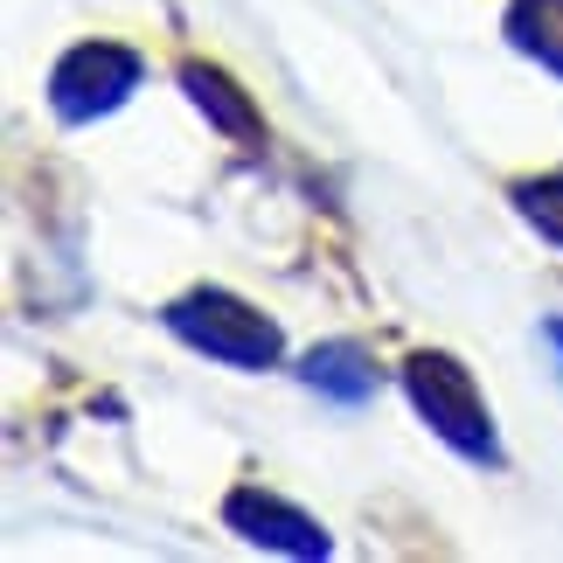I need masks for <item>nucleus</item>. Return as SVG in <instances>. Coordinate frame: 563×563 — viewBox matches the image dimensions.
I'll use <instances>...</instances> for the list:
<instances>
[{"label":"nucleus","mask_w":563,"mask_h":563,"mask_svg":"<svg viewBox=\"0 0 563 563\" xmlns=\"http://www.w3.org/2000/svg\"><path fill=\"white\" fill-rule=\"evenodd\" d=\"M181 84H188V98L202 104V112L223 125L236 146H257V140H265V119H257V104L236 91L223 70H209V63H181Z\"/></svg>","instance_id":"39448f33"},{"label":"nucleus","mask_w":563,"mask_h":563,"mask_svg":"<svg viewBox=\"0 0 563 563\" xmlns=\"http://www.w3.org/2000/svg\"><path fill=\"white\" fill-rule=\"evenodd\" d=\"M167 328H175L188 349H202L209 362H230V369H272V362L286 355V334L223 286L181 292L175 307H167Z\"/></svg>","instance_id":"f03ea898"},{"label":"nucleus","mask_w":563,"mask_h":563,"mask_svg":"<svg viewBox=\"0 0 563 563\" xmlns=\"http://www.w3.org/2000/svg\"><path fill=\"white\" fill-rule=\"evenodd\" d=\"M508 42L563 77V0H508Z\"/></svg>","instance_id":"0eeeda50"},{"label":"nucleus","mask_w":563,"mask_h":563,"mask_svg":"<svg viewBox=\"0 0 563 563\" xmlns=\"http://www.w3.org/2000/svg\"><path fill=\"white\" fill-rule=\"evenodd\" d=\"M550 349H556V355H563V320H550Z\"/></svg>","instance_id":"1a4fd4ad"},{"label":"nucleus","mask_w":563,"mask_h":563,"mask_svg":"<svg viewBox=\"0 0 563 563\" xmlns=\"http://www.w3.org/2000/svg\"><path fill=\"white\" fill-rule=\"evenodd\" d=\"M404 389H410V404H418V418L439 431L452 452H466V460H481V466H501L487 397L473 389L466 362H452V355H439V349H424V355H410V362H404Z\"/></svg>","instance_id":"f257e3e1"},{"label":"nucleus","mask_w":563,"mask_h":563,"mask_svg":"<svg viewBox=\"0 0 563 563\" xmlns=\"http://www.w3.org/2000/svg\"><path fill=\"white\" fill-rule=\"evenodd\" d=\"M223 522L244 536V543L286 550V556H328V536H320V522H313V515H299L292 501H278V494L236 487L230 501H223Z\"/></svg>","instance_id":"20e7f679"},{"label":"nucleus","mask_w":563,"mask_h":563,"mask_svg":"<svg viewBox=\"0 0 563 563\" xmlns=\"http://www.w3.org/2000/svg\"><path fill=\"white\" fill-rule=\"evenodd\" d=\"M133 84H140V56L133 49H119V42H84V49H70L56 63L49 104L70 125H91L104 112H119V104L133 98Z\"/></svg>","instance_id":"7ed1b4c3"},{"label":"nucleus","mask_w":563,"mask_h":563,"mask_svg":"<svg viewBox=\"0 0 563 563\" xmlns=\"http://www.w3.org/2000/svg\"><path fill=\"white\" fill-rule=\"evenodd\" d=\"M515 209L536 223L543 244L563 251V175H536V181H515Z\"/></svg>","instance_id":"6e6552de"},{"label":"nucleus","mask_w":563,"mask_h":563,"mask_svg":"<svg viewBox=\"0 0 563 563\" xmlns=\"http://www.w3.org/2000/svg\"><path fill=\"white\" fill-rule=\"evenodd\" d=\"M299 376H307V389H320V397H334V404H369L376 397V369L355 341H320V349L299 362Z\"/></svg>","instance_id":"423d86ee"}]
</instances>
